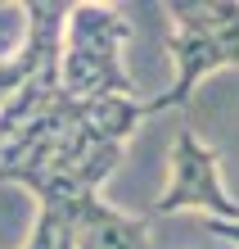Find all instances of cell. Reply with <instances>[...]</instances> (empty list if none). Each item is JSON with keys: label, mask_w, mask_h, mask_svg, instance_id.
Wrapping results in <instances>:
<instances>
[{"label": "cell", "mask_w": 239, "mask_h": 249, "mask_svg": "<svg viewBox=\"0 0 239 249\" xmlns=\"http://www.w3.org/2000/svg\"><path fill=\"white\" fill-rule=\"evenodd\" d=\"M131 41V23L109 5H68L64 50H59V91L68 100H136L122 46Z\"/></svg>", "instance_id": "6da1fadb"}, {"label": "cell", "mask_w": 239, "mask_h": 249, "mask_svg": "<svg viewBox=\"0 0 239 249\" xmlns=\"http://www.w3.org/2000/svg\"><path fill=\"white\" fill-rule=\"evenodd\" d=\"M172 18V59H176V82L158 100H149L144 113L158 109H181L199 82L217 68L239 64V5H167Z\"/></svg>", "instance_id": "7a4b0ae2"}, {"label": "cell", "mask_w": 239, "mask_h": 249, "mask_svg": "<svg viewBox=\"0 0 239 249\" xmlns=\"http://www.w3.org/2000/svg\"><path fill=\"white\" fill-rule=\"evenodd\" d=\"M203 213L207 222H239V199L221 186L217 150L199 131L181 127L172 145V172L162 195L154 199V213Z\"/></svg>", "instance_id": "3957f363"}, {"label": "cell", "mask_w": 239, "mask_h": 249, "mask_svg": "<svg viewBox=\"0 0 239 249\" xmlns=\"http://www.w3.org/2000/svg\"><path fill=\"white\" fill-rule=\"evenodd\" d=\"M77 249H149V222L91 195L77 204Z\"/></svg>", "instance_id": "277c9868"}, {"label": "cell", "mask_w": 239, "mask_h": 249, "mask_svg": "<svg viewBox=\"0 0 239 249\" xmlns=\"http://www.w3.org/2000/svg\"><path fill=\"white\" fill-rule=\"evenodd\" d=\"M207 231H217V236H226L230 245H239V222H207Z\"/></svg>", "instance_id": "5b68a950"}, {"label": "cell", "mask_w": 239, "mask_h": 249, "mask_svg": "<svg viewBox=\"0 0 239 249\" xmlns=\"http://www.w3.org/2000/svg\"><path fill=\"white\" fill-rule=\"evenodd\" d=\"M0 141H5V123H0Z\"/></svg>", "instance_id": "8992f818"}]
</instances>
